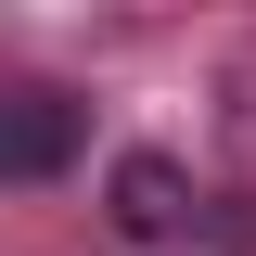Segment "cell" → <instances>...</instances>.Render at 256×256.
Listing matches in <instances>:
<instances>
[{
	"instance_id": "6da1fadb",
	"label": "cell",
	"mask_w": 256,
	"mask_h": 256,
	"mask_svg": "<svg viewBox=\"0 0 256 256\" xmlns=\"http://www.w3.org/2000/svg\"><path fill=\"white\" fill-rule=\"evenodd\" d=\"M77 102L64 90H13L0 102V180H64V166H77Z\"/></svg>"
},
{
	"instance_id": "7a4b0ae2",
	"label": "cell",
	"mask_w": 256,
	"mask_h": 256,
	"mask_svg": "<svg viewBox=\"0 0 256 256\" xmlns=\"http://www.w3.org/2000/svg\"><path fill=\"white\" fill-rule=\"evenodd\" d=\"M180 218H192V180H180V166H166V154H116V230H128V244H166Z\"/></svg>"
}]
</instances>
